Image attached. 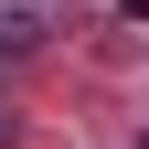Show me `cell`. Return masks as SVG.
Wrapping results in <instances>:
<instances>
[{
	"label": "cell",
	"instance_id": "1",
	"mask_svg": "<svg viewBox=\"0 0 149 149\" xmlns=\"http://www.w3.org/2000/svg\"><path fill=\"white\" fill-rule=\"evenodd\" d=\"M32 43H43V11H32V0H0V64L32 53Z\"/></svg>",
	"mask_w": 149,
	"mask_h": 149
},
{
	"label": "cell",
	"instance_id": "2",
	"mask_svg": "<svg viewBox=\"0 0 149 149\" xmlns=\"http://www.w3.org/2000/svg\"><path fill=\"white\" fill-rule=\"evenodd\" d=\"M117 11H128V22H149V0H117Z\"/></svg>",
	"mask_w": 149,
	"mask_h": 149
}]
</instances>
